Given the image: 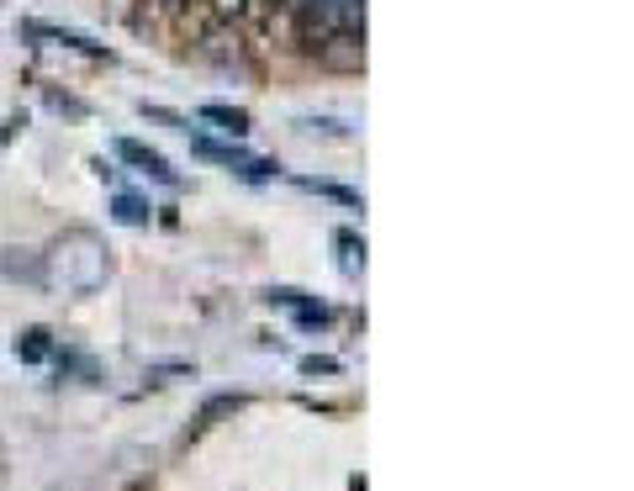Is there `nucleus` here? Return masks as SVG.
<instances>
[{
  "label": "nucleus",
  "instance_id": "obj_1",
  "mask_svg": "<svg viewBox=\"0 0 634 491\" xmlns=\"http://www.w3.org/2000/svg\"><path fill=\"white\" fill-rule=\"evenodd\" d=\"M106 243L96 233H69L53 254H43V280H53L69 296H90L106 280Z\"/></svg>",
  "mask_w": 634,
  "mask_h": 491
},
{
  "label": "nucleus",
  "instance_id": "obj_2",
  "mask_svg": "<svg viewBox=\"0 0 634 491\" xmlns=\"http://www.w3.org/2000/svg\"><path fill=\"white\" fill-rule=\"evenodd\" d=\"M191 148L201 159H212V164H228L233 175L249 180V185H265V180L281 175V164H275V159H249L238 143H217V138H207V132H191Z\"/></svg>",
  "mask_w": 634,
  "mask_h": 491
},
{
  "label": "nucleus",
  "instance_id": "obj_3",
  "mask_svg": "<svg viewBox=\"0 0 634 491\" xmlns=\"http://www.w3.org/2000/svg\"><path fill=\"white\" fill-rule=\"evenodd\" d=\"M22 37H37V43H53V48H69V53H85V59H106V64H111V48L96 43V37H85V32H74V27L22 22Z\"/></svg>",
  "mask_w": 634,
  "mask_h": 491
},
{
  "label": "nucleus",
  "instance_id": "obj_4",
  "mask_svg": "<svg viewBox=\"0 0 634 491\" xmlns=\"http://www.w3.org/2000/svg\"><path fill=\"white\" fill-rule=\"evenodd\" d=\"M265 301H270V307H286L296 317V328H328L333 323V312L323 307V301L307 296V291H296V286H275V291H265Z\"/></svg>",
  "mask_w": 634,
  "mask_h": 491
},
{
  "label": "nucleus",
  "instance_id": "obj_5",
  "mask_svg": "<svg viewBox=\"0 0 634 491\" xmlns=\"http://www.w3.org/2000/svg\"><path fill=\"white\" fill-rule=\"evenodd\" d=\"M117 154L138 169V175H148V180H159V185H180V175L170 169V159L159 154V148H148V143H138V138H117Z\"/></svg>",
  "mask_w": 634,
  "mask_h": 491
},
{
  "label": "nucleus",
  "instance_id": "obj_6",
  "mask_svg": "<svg viewBox=\"0 0 634 491\" xmlns=\"http://www.w3.org/2000/svg\"><path fill=\"white\" fill-rule=\"evenodd\" d=\"M296 185H302V191H312V196H328V201L349 206V212H365V196L354 191V185H339V180H317V175H296Z\"/></svg>",
  "mask_w": 634,
  "mask_h": 491
},
{
  "label": "nucleus",
  "instance_id": "obj_7",
  "mask_svg": "<svg viewBox=\"0 0 634 491\" xmlns=\"http://www.w3.org/2000/svg\"><path fill=\"white\" fill-rule=\"evenodd\" d=\"M333 249H339V270L344 275H365V238L354 233V228L333 233Z\"/></svg>",
  "mask_w": 634,
  "mask_h": 491
},
{
  "label": "nucleus",
  "instance_id": "obj_8",
  "mask_svg": "<svg viewBox=\"0 0 634 491\" xmlns=\"http://www.w3.org/2000/svg\"><path fill=\"white\" fill-rule=\"evenodd\" d=\"M53 354V338H48V328H27L22 338H16V360H27V365H43Z\"/></svg>",
  "mask_w": 634,
  "mask_h": 491
},
{
  "label": "nucleus",
  "instance_id": "obj_9",
  "mask_svg": "<svg viewBox=\"0 0 634 491\" xmlns=\"http://www.w3.org/2000/svg\"><path fill=\"white\" fill-rule=\"evenodd\" d=\"M296 132H302V138H333V143H344L349 138V122H339V117H296Z\"/></svg>",
  "mask_w": 634,
  "mask_h": 491
},
{
  "label": "nucleus",
  "instance_id": "obj_10",
  "mask_svg": "<svg viewBox=\"0 0 634 491\" xmlns=\"http://www.w3.org/2000/svg\"><path fill=\"white\" fill-rule=\"evenodd\" d=\"M201 117L217 122L222 132H233V138H244V132H249V111H238V106H201Z\"/></svg>",
  "mask_w": 634,
  "mask_h": 491
},
{
  "label": "nucleus",
  "instance_id": "obj_11",
  "mask_svg": "<svg viewBox=\"0 0 634 491\" xmlns=\"http://www.w3.org/2000/svg\"><path fill=\"white\" fill-rule=\"evenodd\" d=\"M111 206H117V222H127V228H148V217H154V206H148L143 196H127V191Z\"/></svg>",
  "mask_w": 634,
  "mask_h": 491
},
{
  "label": "nucleus",
  "instance_id": "obj_12",
  "mask_svg": "<svg viewBox=\"0 0 634 491\" xmlns=\"http://www.w3.org/2000/svg\"><path fill=\"white\" fill-rule=\"evenodd\" d=\"M0 270H6L11 280H43V254L16 259V249H6V259H0Z\"/></svg>",
  "mask_w": 634,
  "mask_h": 491
},
{
  "label": "nucleus",
  "instance_id": "obj_13",
  "mask_svg": "<svg viewBox=\"0 0 634 491\" xmlns=\"http://www.w3.org/2000/svg\"><path fill=\"white\" fill-rule=\"evenodd\" d=\"M344 365L339 360H333V354H307V360H302V375H339Z\"/></svg>",
  "mask_w": 634,
  "mask_h": 491
},
{
  "label": "nucleus",
  "instance_id": "obj_14",
  "mask_svg": "<svg viewBox=\"0 0 634 491\" xmlns=\"http://www.w3.org/2000/svg\"><path fill=\"white\" fill-rule=\"evenodd\" d=\"M143 117H148V122H164V127H175V132H191V127H185V117H175L170 106H148V101H143Z\"/></svg>",
  "mask_w": 634,
  "mask_h": 491
},
{
  "label": "nucleus",
  "instance_id": "obj_15",
  "mask_svg": "<svg viewBox=\"0 0 634 491\" xmlns=\"http://www.w3.org/2000/svg\"><path fill=\"white\" fill-rule=\"evenodd\" d=\"M175 375H196V370L191 365H154V370H148V386H170Z\"/></svg>",
  "mask_w": 634,
  "mask_h": 491
},
{
  "label": "nucleus",
  "instance_id": "obj_16",
  "mask_svg": "<svg viewBox=\"0 0 634 491\" xmlns=\"http://www.w3.org/2000/svg\"><path fill=\"white\" fill-rule=\"evenodd\" d=\"M48 106H53V111H69V117H85V111H90L85 101H74V96H59V90H48Z\"/></svg>",
  "mask_w": 634,
  "mask_h": 491
}]
</instances>
